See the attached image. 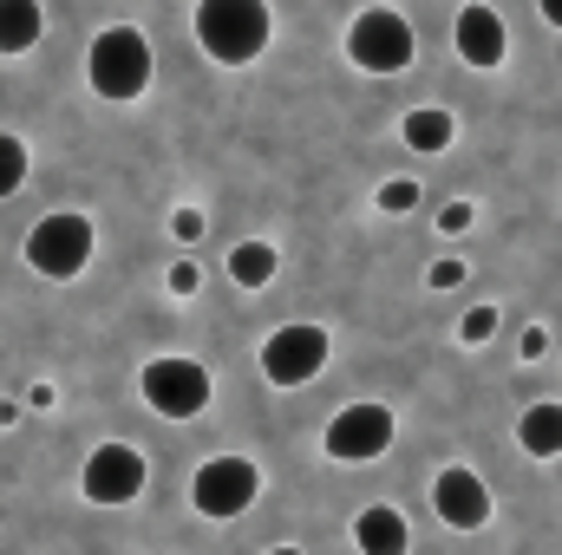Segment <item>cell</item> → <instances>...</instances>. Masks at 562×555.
Wrapping results in <instances>:
<instances>
[{"label": "cell", "mask_w": 562, "mask_h": 555, "mask_svg": "<svg viewBox=\"0 0 562 555\" xmlns=\"http://www.w3.org/2000/svg\"><path fill=\"white\" fill-rule=\"evenodd\" d=\"M269 0H196V46L216 66H249L269 53Z\"/></svg>", "instance_id": "6da1fadb"}, {"label": "cell", "mask_w": 562, "mask_h": 555, "mask_svg": "<svg viewBox=\"0 0 562 555\" xmlns=\"http://www.w3.org/2000/svg\"><path fill=\"white\" fill-rule=\"evenodd\" d=\"M86 79H92V92L99 99H112V105H132L144 99V86H150V39H144L138 26H105L99 39H92V53H86Z\"/></svg>", "instance_id": "7a4b0ae2"}, {"label": "cell", "mask_w": 562, "mask_h": 555, "mask_svg": "<svg viewBox=\"0 0 562 555\" xmlns=\"http://www.w3.org/2000/svg\"><path fill=\"white\" fill-rule=\"evenodd\" d=\"M92 249H99L92 223H86L79 209H53V216H40L33 236H26V269L46 275V281H72V275H86Z\"/></svg>", "instance_id": "3957f363"}, {"label": "cell", "mask_w": 562, "mask_h": 555, "mask_svg": "<svg viewBox=\"0 0 562 555\" xmlns=\"http://www.w3.org/2000/svg\"><path fill=\"white\" fill-rule=\"evenodd\" d=\"M413 53H419V39H413L406 13H393V7H367V13L347 26V59H353L360 72H373V79L406 72Z\"/></svg>", "instance_id": "277c9868"}, {"label": "cell", "mask_w": 562, "mask_h": 555, "mask_svg": "<svg viewBox=\"0 0 562 555\" xmlns=\"http://www.w3.org/2000/svg\"><path fill=\"white\" fill-rule=\"evenodd\" d=\"M256 497H262V471H256L249 457H236V451H223V457L196 464V477H190V503H196L210 523H229V517H243Z\"/></svg>", "instance_id": "5b68a950"}, {"label": "cell", "mask_w": 562, "mask_h": 555, "mask_svg": "<svg viewBox=\"0 0 562 555\" xmlns=\"http://www.w3.org/2000/svg\"><path fill=\"white\" fill-rule=\"evenodd\" d=\"M327 360H334V333L314 327V320L276 327V333L262 340V380H269V386H307V380H321Z\"/></svg>", "instance_id": "8992f818"}, {"label": "cell", "mask_w": 562, "mask_h": 555, "mask_svg": "<svg viewBox=\"0 0 562 555\" xmlns=\"http://www.w3.org/2000/svg\"><path fill=\"white\" fill-rule=\"evenodd\" d=\"M393 412L380 406V399H353V406H340V412L327 418V431H321V444H327V457H340V464H373V457H386L393 451Z\"/></svg>", "instance_id": "52a82bcc"}, {"label": "cell", "mask_w": 562, "mask_h": 555, "mask_svg": "<svg viewBox=\"0 0 562 555\" xmlns=\"http://www.w3.org/2000/svg\"><path fill=\"white\" fill-rule=\"evenodd\" d=\"M138 393L157 418H196L210 406V366H196V360H183V353L150 360L138 373Z\"/></svg>", "instance_id": "ba28073f"}, {"label": "cell", "mask_w": 562, "mask_h": 555, "mask_svg": "<svg viewBox=\"0 0 562 555\" xmlns=\"http://www.w3.org/2000/svg\"><path fill=\"white\" fill-rule=\"evenodd\" d=\"M144 484H150V464H144L138 444H99L92 457H86V471H79V490H86V503H105V510H119V503H138Z\"/></svg>", "instance_id": "9c48e42d"}, {"label": "cell", "mask_w": 562, "mask_h": 555, "mask_svg": "<svg viewBox=\"0 0 562 555\" xmlns=\"http://www.w3.org/2000/svg\"><path fill=\"white\" fill-rule=\"evenodd\" d=\"M431 517L445 523V530H484L491 523V484L471 471V464H451V471H438L431 477Z\"/></svg>", "instance_id": "30bf717a"}, {"label": "cell", "mask_w": 562, "mask_h": 555, "mask_svg": "<svg viewBox=\"0 0 562 555\" xmlns=\"http://www.w3.org/2000/svg\"><path fill=\"white\" fill-rule=\"evenodd\" d=\"M504 53H510L504 13L484 7V0H471V7L458 13V59H464L471 72H491V66H504Z\"/></svg>", "instance_id": "8fae6325"}, {"label": "cell", "mask_w": 562, "mask_h": 555, "mask_svg": "<svg viewBox=\"0 0 562 555\" xmlns=\"http://www.w3.org/2000/svg\"><path fill=\"white\" fill-rule=\"evenodd\" d=\"M353 550L360 555H406L413 550V530H406V517L393 503H367L353 517Z\"/></svg>", "instance_id": "7c38bea8"}, {"label": "cell", "mask_w": 562, "mask_h": 555, "mask_svg": "<svg viewBox=\"0 0 562 555\" xmlns=\"http://www.w3.org/2000/svg\"><path fill=\"white\" fill-rule=\"evenodd\" d=\"M40 33H46L40 0H0V53H7V59H13V53H33Z\"/></svg>", "instance_id": "4fadbf2b"}, {"label": "cell", "mask_w": 562, "mask_h": 555, "mask_svg": "<svg viewBox=\"0 0 562 555\" xmlns=\"http://www.w3.org/2000/svg\"><path fill=\"white\" fill-rule=\"evenodd\" d=\"M517 444L530 457H562V406L557 399H537L530 412L517 418Z\"/></svg>", "instance_id": "5bb4252c"}, {"label": "cell", "mask_w": 562, "mask_h": 555, "mask_svg": "<svg viewBox=\"0 0 562 555\" xmlns=\"http://www.w3.org/2000/svg\"><path fill=\"white\" fill-rule=\"evenodd\" d=\"M276 275H281L276 242H236V249H229V281H236V287H269Z\"/></svg>", "instance_id": "9a60e30c"}, {"label": "cell", "mask_w": 562, "mask_h": 555, "mask_svg": "<svg viewBox=\"0 0 562 555\" xmlns=\"http://www.w3.org/2000/svg\"><path fill=\"white\" fill-rule=\"evenodd\" d=\"M451 132H458V125H451V112H438V105L406 112V125H400V138L413 144V150H425V157H431V150H445V144H451Z\"/></svg>", "instance_id": "2e32d148"}, {"label": "cell", "mask_w": 562, "mask_h": 555, "mask_svg": "<svg viewBox=\"0 0 562 555\" xmlns=\"http://www.w3.org/2000/svg\"><path fill=\"white\" fill-rule=\"evenodd\" d=\"M26 163H33V157H26V144L13 138V132H0V203L26 183Z\"/></svg>", "instance_id": "e0dca14e"}, {"label": "cell", "mask_w": 562, "mask_h": 555, "mask_svg": "<svg viewBox=\"0 0 562 555\" xmlns=\"http://www.w3.org/2000/svg\"><path fill=\"white\" fill-rule=\"evenodd\" d=\"M491 333H497V307H491V301H477V307L458 320V340H464V347H484Z\"/></svg>", "instance_id": "ac0fdd59"}, {"label": "cell", "mask_w": 562, "mask_h": 555, "mask_svg": "<svg viewBox=\"0 0 562 555\" xmlns=\"http://www.w3.org/2000/svg\"><path fill=\"white\" fill-rule=\"evenodd\" d=\"M380 209H393V216L419 209V183H413V177H393V183H380Z\"/></svg>", "instance_id": "d6986e66"}, {"label": "cell", "mask_w": 562, "mask_h": 555, "mask_svg": "<svg viewBox=\"0 0 562 555\" xmlns=\"http://www.w3.org/2000/svg\"><path fill=\"white\" fill-rule=\"evenodd\" d=\"M464 275H471V269H464L458 256H445V262H431V275H425V287H431V294H445V287H464Z\"/></svg>", "instance_id": "ffe728a7"}, {"label": "cell", "mask_w": 562, "mask_h": 555, "mask_svg": "<svg viewBox=\"0 0 562 555\" xmlns=\"http://www.w3.org/2000/svg\"><path fill=\"white\" fill-rule=\"evenodd\" d=\"M438 229H445V236H464V229H471V203H445V209H438Z\"/></svg>", "instance_id": "44dd1931"}, {"label": "cell", "mask_w": 562, "mask_h": 555, "mask_svg": "<svg viewBox=\"0 0 562 555\" xmlns=\"http://www.w3.org/2000/svg\"><path fill=\"white\" fill-rule=\"evenodd\" d=\"M170 236H177V242H196V236H203V209H177V216H170Z\"/></svg>", "instance_id": "7402d4cb"}, {"label": "cell", "mask_w": 562, "mask_h": 555, "mask_svg": "<svg viewBox=\"0 0 562 555\" xmlns=\"http://www.w3.org/2000/svg\"><path fill=\"white\" fill-rule=\"evenodd\" d=\"M196 287H203V269L196 262H177L170 269V294H196Z\"/></svg>", "instance_id": "603a6c76"}, {"label": "cell", "mask_w": 562, "mask_h": 555, "mask_svg": "<svg viewBox=\"0 0 562 555\" xmlns=\"http://www.w3.org/2000/svg\"><path fill=\"white\" fill-rule=\"evenodd\" d=\"M517 353H524V360H543V353H550V333H543V327H524V347H517Z\"/></svg>", "instance_id": "cb8c5ba5"}, {"label": "cell", "mask_w": 562, "mask_h": 555, "mask_svg": "<svg viewBox=\"0 0 562 555\" xmlns=\"http://www.w3.org/2000/svg\"><path fill=\"white\" fill-rule=\"evenodd\" d=\"M537 13H543V20H550V26L562 33V0H537Z\"/></svg>", "instance_id": "d4e9b609"}, {"label": "cell", "mask_w": 562, "mask_h": 555, "mask_svg": "<svg viewBox=\"0 0 562 555\" xmlns=\"http://www.w3.org/2000/svg\"><path fill=\"white\" fill-rule=\"evenodd\" d=\"M269 555H301V550H269Z\"/></svg>", "instance_id": "484cf974"}]
</instances>
